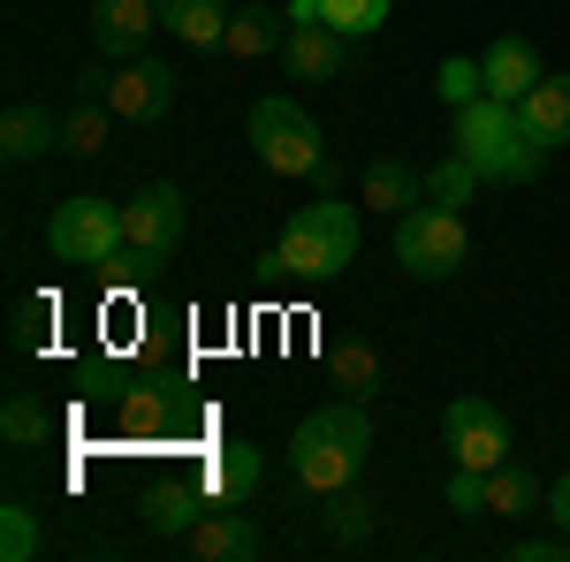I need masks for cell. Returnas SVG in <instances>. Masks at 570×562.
Masks as SVG:
<instances>
[{"mask_svg": "<svg viewBox=\"0 0 570 562\" xmlns=\"http://www.w3.org/2000/svg\"><path fill=\"white\" fill-rule=\"evenodd\" d=\"M365 456H373V418H365L357 395H335V403L305 411L297 433H289V479L305 486L312 502L335 494V486H357Z\"/></svg>", "mask_w": 570, "mask_h": 562, "instance_id": "obj_1", "label": "cell"}, {"mask_svg": "<svg viewBox=\"0 0 570 562\" xmlns=\"http://www.w3.org/2000/svg\"><path fill=\"white\" fill-rule=\"evenodd\" d=\"M449 145L480 168V183H532V175H548V145L525 130V115L510 107V99H494L480 91L472 107H456L449 115Z\"/></svg>", "mask_w": 570, "mask_h": 562, "instance_id": "obj_2", "label": "cell"}, {"mask_svg": "<svg viewBox=\"0 0 570 562\" xmlns=\"http://www.w3.org/2000/svg\"><path fill=\"white\" fill-rule=\"evenodd\" d=\"M357 244H365L357 206L343 198V190H320L312 206L289 214V228H282V244H274L266 266H282V274H297V282H335V274L357 266Z\"/></svg>", "mask_w": 570, "mask_h": 562, "instance_id": "obj_3", "label": "cell"}, {"mask_svg": "<svg viewBox=\"0 0 570 562\" xmlns=\"http://www.w3.org/2000/svg\"><path fill=\"white\" fill-rule=\"evenodd\" d=\"M244 137H252V152H259V168L282 175V183H312L320 160H327V137H320V122H312V107L289 99V91H259Z\"/></svg>", "mask_w": 570, "mask_h": 562, "instance_id": "obj_4", "label": "cell"}, {"mask_svg": "<svg viewBox=\"0 0 570 562\" xmlns=\"http://www.w3.org/2000/svg\"><path fill=\"white\" fill-rule=\"evenodd\" d=\"M395 244V266L411 274V282H449L456 266L472 259V228H464V206H411V214H395L389 228Z\"/></svg>", "mask_w": 570, "mask_h": 562, "instance_id": "obj_5", "label": "cell"}, {"mask_svg": "<svg viewBox=\"0 0 570 562\" xmlns=\"http://www.w3.org/2000/svg\"><path fill=\"white\" fill-rule=\"evenodd\" d=\"M130 236H122V206H107V198H61L53 214H46V252L61 266H99L115 259Z\"/></svg>", "mask_w": 570, "mask_h": 562, "instance_id": "obj_6", "label": "cell"}, {"mask_svg": "<svg viewBox=\"0 0 570 562\" xmlns=\"http://www.w3.org/2000/svg\"><path fill=\"white\" fill-rule=\"evenodd\" d=\"M441 448H449V464H464V472L510 464V411H502L494 395H449V403H441Z\"/></svg>", "mask_w": 570, "mask_h": 562, "instance_id": "obj_7", "label": "cell"}, {"mask_svg": "<svg viewBox=\"0 0 570 562\" xmlns=\"http://www.w3.org/2000/svg\"><path fill=\"white\" fill-rule=\"evenodd\" d=\"M282 61H289L297 85H335V77H351L357 39H343L312 0H289V46H282Z\"/></svg>", "mask_w": 570, "mask_h": 562, "instance_id": "obj_8", "label": "cell"}, {"mask_svg": "<svg viewBox=\"0 0 570 562\" xmlns=\"http://www.w3.org/2000/svg\"><path fill=\"white\" fill-rule=\"evenodd\" d=\"M183 228H190V198H183L176 183H145L137 198H122V236H130V252L145 266H168V259H176Z\"/></svg>", "mask_w": 570, "mask_h": 562, "instance_id": "obj_9", "label": "cell"}, {"mask_svg": "<svg viewBox=\"0 0 570 562\" xmlns=\"http://www.w3.org/2000/svg\"><path fill=\"white\" fill-rule=\"evenodd\" d=\"M176 91L183 77L168 61H115V77H107V107H115V122H137V130H153V122H168L176 115Z\"/></svg>", "mask_w": 570, "mask_h": 562, "instance_id": "obj_10", "label": "cell"}, {"mask_svg": "<svg viewBox=\"0 0 570 562\" xmlns=\"http://www.w3.org/2000/svg\"><path fill=\"white\" fill-rule=\"evenodd\" d=\"M183 555H198V562H252V555H266V532L244 517V502H220V510H206V517L183 532Z\"/></svg>", "mask_w": 570, "mask_h": 562, "instance_id": "obj_11", "label": "cell"}, {"mask_svg": "<svg viewBox=\"0 0 570 562\" xmlns=\"http://www.w3.org/2000/svg\"><path fill=\"white\" fill-rule=\"evenodd\" d=\"M91 46H99V61H137L145 39H153V23H160V0H91Z\"/></svg>", "mask_w": 570, "mask_h": 562, "instance_id": "obj_12", "label": "cell"}, {"mask_svg": "<svg viewBox=\"0 0 570 562\" xmlns=\"http://www.w3.org/2000/svg\"><path fill=\"white\" fill-rule=\"evenodd\" d=\"M357 206L365 214H411V206H426V168L419 160H395V152H381V160H365V175H357Z\"/></svg>", "mask_w": 570, "mask_h": 562, "instance_id": "obj_13", "label": "cell"}, {"mask_svg": "<svg viewBox=\"0 0 570 562\" xmlns=\"http://www.w3.org/2000/svg\"><path fill=\"white\" fill-rule=\"evenodd\" d=\"M39 152H61V115L46 99H8V115H0V160L23 168Z\"/></svg>", "mask_w": 570, "mask_h": 562, "instance_id": "obj_14", "label": "cell"}, {"mask_svg": "<svg viewBox=\"0 0 570 562\" xmlns=\"http://www.w3.org/2000/svg\"><path fill=\"white\" fill-rule=\"evenodd\" d=\"M480 69H487V91H494V99H510V107H518V99H525V91L540 85V77H548V69H540V46H532V39H518V31L487 39Z\"/></svg>", "mask_w": 570, "mask_h": 562, "instance_id": "obj_15", "label": "cell"}, {"mask_svg": "<svg viewBox=\"0 0 570 562\" xmlns=\"http://www.w3.org/2000/svg\"><path fill=\"white\" fill-rule=\"evenodd\" d=\"M282 46H289V16H282V8H266V0L228 8V39H220L228 61H266V53H282Z\"/></svg>", "mask_w": 570, "mask_h": 562, "instance_id": "obj_16", "label": "cell"}, {"mask_svg": "<svg viewBox=\"0 0 570 562\" xmlns=\"http://www.w3.org/2000/svg\"><path fill=\"white\" fill-rule=\"evenodd\" d=\"M259 479H266V464H259L252 441H220V448H206V464H198V486H206L214 502H252Z\"/></svg>", "mask_w": 570, "mask_h": 562, "instance_id": "obj_17", "label": "cell"}, {"mask_svg": "<svg viewBox=\"0 0 570 562\" xmlns=\"http://www.w3.org/2000/svg\"><path fill=\"white\" fill-rule=\"evenodd\" d=\"M206 510H220V502L198 486V479H168V486L145 494V532H153V540H183Z\"/></svg>", "mask_w": 570, "mask_h": 562, "instance_id": "obj_18", "label": "cell"}, {"mask_svg": "<svg viewBox=\"0 0 570 562\" xmlns=\"http://www.w3.org/2000/svg\"><path fill=\"white\" fill-rule=\"evenodd\" d=\"M320 532H327L335 548H365V540L381 532V502H373L365 486H335V494H320Z\"/></svg>", "mask_w": 570, "mask_h": 562, "instance_id": "obj_19", "label": "cell"}, {"mask_svg": "<svg viewBox=\"0 0 570 562\" xmlns=\"http://www.w3.org/2000/svg\"><path fill=\"white\" fill-rule=\"evenodd\" d=\"M518 115H525V130L556 152V145H570V69H548L540 85L518 99Z\"/></svg>", "mask_w": 570, "mask_h": 562, "instance_id": "obj_20", "label": "cell"}, {"mask_svg": "<svg viewBox=\"0 0 570 562\" xmlns=\"http://www.w3.org/2000/svg\"><path fill=\"white\" fill-rule=\"evenodd\" d=\"M532 510H548V486L532 479V464H494L487 472V517H532Z\"/></svg>", "mask_w": 570, "mask_h": 562, "instance_id": "obj_21", "label": "cell"}, {"mask_svg": "<svg viewBox=\"0 0 570 562\" xmlns=\"http://www.w3.org/2000/svg\"><path fill=\"white\" fill-rule=\"evenodd\" d=\"M160 23L183 46H198V53H220V39H228V8L220 0H160Z\"/></svg>", "mask_w": 570, "mask_h": 562, "instance_id": "obj_22", "label": "cell"}, {"mask_svg": "<svg viewBox=\"0 0 570 562\" xmlns=\"http://www.w3.org/2000/svg\"><path fill=\"white\" fill-rule=\"evenodd\" d=\"M327 373H335V388H343V395L373 403V395H381V349L365 343V335H351V343L327 349Z\"/></svg>", "mask_w": 570, "mask_h": 562, "instance_id": "obj_23", "label": "cell"}, {"mask_svg": "<svg viewBox=\"0 0 570 562\" xmlns=\"http://www.w3.org/2000/svg\"><path fill=\"white\" fill-rule=\"evenodd\" d=\"M107 115H115L107 99H85L77 91V107H61V152L69 160H99L107 152Z\"/></svg>", "mask_w": 570, "mask_h": 562, "instance_id": "obj_24", "label": "cell"}, {"mask_svg": "<svg viewBox=\"0 0 570 562\" xmlns=\"http://www.w3.org/2000/svg\"><path fill=\"white\" fill-rule=\"evenodd\" d=\"M115 426L130 433V441H160V433L176 426V395H168V388H122Z\"/></svg>", "mask_w": 570, "mask_h": 562, "instance_id": "obj_25", "label": "cell"}, {"mask_svg": "<svg viewBox=\"0 0 570 562\" xmlns=\"http://www.w3.org/2000/svg\"><path fill=\"white\" fill-rule=\"evenodd\" d=\"M53 433H61V418L46 411L39 395H8V403H0V441H8V448H46Z\"/></svg>", "mask_w": 570, "mask_h": 562, "instance_id": "obj_26", "label": "cell"}, {"mask_svg": "<svg viewBox=\"0 0 570 562\" xmlns=\"http://www.w3.org/2000/svg\"><path fill=\"white\" fill-rule=\"evenodd\" d=\"M472 190H480V168L449 145L434 168H426V198H434V206H472Z\"/></svg>", "mask_w": 570, "mask_h": 562, "instance_id": "obj_27", "label": "cell"}, {"mask_svg": "<svg viewBox=\"0 0 570 562\" xmlns=\"http://www.w3.org/2000/svg\"><path fill=\"white\" fill-rule=\"evenodd\" d=\"M39 548H46L39 510L31 502H0V562H31Z\"/></svg>", "mask_w": 570, "mask_h": 562, "instance_id": "obj_28", "label": "cell"}, {"mask_svg": "<svg viewBox=\"0 0 570 562\" xmlns=\"http://www.w3.org/2000/svg\"><path fill=\"white\" fill-rule=\"evenodd\" d=\"M312 8H320V16H327V23H335L343 39H373V31L389 23L395 0H312Z\"/></svg>", "mask_w": 570, "mask_h": 562, "instance_id": "obj_29", "label": "cell"}, {"mask_svg": "<svg viewBox=\"0 0 570 562\" xmlns=\"http://www.w3.org/2000/svg\"><path fill=\"white\" fill-rule=\"evenodd\" d=\"M434 91H441V107L456 115V107H472V99L487 91V69H480V61H464V53H449V61L434 69Z\"/></svg>", "mask_w": 570, "mask_h": 562, "instance_id": "obj_30", "label": "cell"}, {"mask_svg": "<svg viewBox=\"0 0 570 562\" xmlns=\"http://www.w3.org/2000/svg\"><path fill=\"white\" fill-rule=\"evenodd\" d=\"M441 502L456 510V517H487V472H449V486H441Z\"/></svg>", "mask_w": 570, "mask_h": 562, "instance_id": "obj_31", "label": "cell"}, {"mask_svg": "<svg viewBox=\"0 0 570 562\" xmlns=\"http://www.w3.org/2000/svg\"><path fill=\"white\" fill-rule=\"evenodd\" d=\"M46 327H53V297H23L16 304V349H39Z\"/></svg>", "mask_w": 570, "mask_h": 562, "instance_id": "obj_32", "label": "cell"}, {"mask_svg": "<svg viewBox=\"0 0 570 562\" xmlns=\"http://www.w3.org/2000/svg\"><path fill=\"white\" fill-rule=\"evenodd\" d=\"M510 562H570V532H525L510 540Z\"/></svg>", "mask_w": 570, "mask_h": 562, "instance_id": "obj_33", "label": "cell"}, {"mask_svg": "<svg viewBox=\"0 0 570 562\" xmlns=\"http://www.w3.org/2000/svg\"><path fill=\"white\" fill-rule=\"evenodd\" d=\"M548 524H556V532H570V472L548 479Z\"/></svg>", "mask_w": 570, "mask_h": 562, "instance_id": "obj_34", "label": "cell"}, {"mask_svg": "<svg viewBox=\"0 0 570 562\" xmlns=\"http://www.w3.org/2000/svg\"><path fill=\"white\" fill-rule=\"evenodd\" d=\"M107 77H115V69L91 61V69H77V91H85V99H107Z\"/></svg>", "mask_w": 570, "mask_h": 562, "instance_id": "obj_35", "label": "cell"}]
</instances>
